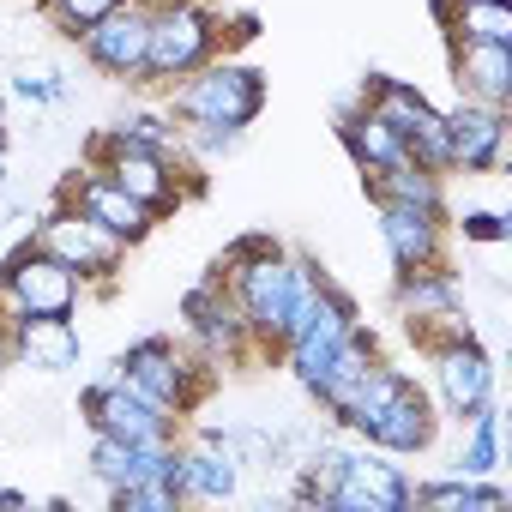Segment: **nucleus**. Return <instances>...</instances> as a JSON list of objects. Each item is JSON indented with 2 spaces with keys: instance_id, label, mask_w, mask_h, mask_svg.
<instances>
[{
  "instance_id": "f257e3e1",
  "label": "nucleus",
  "mask_w": 512,
  "mask_h": 512,
  "mask_svg": "<svg viewBox=\"0 0 512 512\" xmlns=\"http://www.w3.org/2000/svg\"><path fill=\"white\" fill-rule=\"evenodd\" d=\"M217 272L229 278V290L241 302V320H247L253 344H260V356L284 350L296 314L320 290V266L302 260V253H284L272 235H241L223 260H217Z\"/></svg>"
},
{
  "instance_id": "f03ea898",
  "label": "nucleus",
  "mask_w": 512,
  "mask_h": 512,
  "mask_svg": "<svg viewBox=\"0 0 512 512\" xmlns=\"http://www.w3.org/2000/svg\"><path fill=\"white\" fill-rule=\"evenodd\" d=\"M260 115H266V79L229 55H211L199 73L169 85V121L181 127H241L247 133Z\"/></svg>"
},
{
  "instance_id": "7ed1b4c3",
  "label": "nucleus",
  "mask_w": 512,
  "mask_h": 512,
  "mask_svg": "<svg viewBox=\"0 0 512 512\" xmlns=\"http://www.w3.org/2000/svg\"><path fill=\"white\" fill-rule=\"evenodd\" d=\"M91 169H103L121 193H133L145 211H157V217H169L181 199H187V175L193 169H181L175 163V151H163V145H139V139H127V133H97L91 139Z\"/></svg>"
},
{
  "instance_id": "20e7f679",
  "label": "nucleus",
  "mask_w": 512,
  "mask_h": 512,
  "mask_svg": "<svg viewBox=\"0 0 512 512\" xmlns=\"http://www.w3.org/2000/svg\"><path fill=\"white\" fill-rule=\"evenodd\" d=\"M223 43V25L199 0H151V49H145V85H175L199 73Z\"/></svg>"
},
{
  "instance_id": "39448f33",
  "label": "nucleus",
  "mask_w": 512,
  "mask_h": 512,
  "mask_svg": "<svg viewBox=\"0 0 512 512\" xmlns=\"http://www.w3.org/2000/svg\"><path fill=\"white\" fill-rule=\"evenodd\" d=\"M362 109H374L398 139H404V151H410V163H422L428 175H452V139H446V109H434L416 85H404V79H386V73H374L368 85H362Z\"/></svg>"
},
{
  "instance_id": "423d86ee",
  "label": "nucleus",
  "mask_w": 512,
  "mask_h": 512,
  "mask_svg": "<svg viewBox=\"0 0 512 512\" xmlns=\"http://www.w3.org/2000/svg\"><path fill=\"white\" fill-rule=\"evenodd\" d=\"M31 241L49 247L61 266H73L79 284H103V290H109V284L121 278V266H127V241L109 235L97 217H85L73 199H61L55 211H43V223H37Z\"/></svg>"
},
{
  "instance_id": "0eeeda50",
  "label": "nucleus",
  "mask_w": 512,
  "mask_h": 512,
  "mask_svg": "<svg viewBox=\"0 0 512 512\" xmlns=\"http://www.w3.org/2000/svg\"><path fill=\"white\" fill-rule=\"evenodd\" d=\"M362 326V314H356V302L338 290V284H326L320 278V290L308 296V308L296 314V326H290V338H284V362H290V374H296V386L302 392H314L320 386V374H326V362L338 356V344L350 338Z\"/></svg>"
},
{
  "instance_id": "6e6552de",
  "label": "nucleus",
  "mask_w": 512,
  "mask_h": 512,
  "mask_svg": "<svg viewBox=\"0 0 512 512\" xmlns=\"http://www.w3.org/2000/svg\"><path fill=\"white\" fill-rule=\"evenodd\" d=\"M79 296H85L79 272L61 266L37 241L7 253V266H0V320H13V314H79Z\"/></svg>"
},
{
  "instance_id": "1a4fd4ad",
  "label": "nucleus",
  "mask_w": 512,
  "mask_h": 512,
  "mask_svg": "<svg viewBox=\"0 0 512 512\" xmlns=\"http://www.w3.org/2000/svg\"><path fill=\"white\" fill-rule=\"evenodd\" d=\"M115 374L127 380V386H139L145 398H157L163 410H175V416H187L199 398H205V356H187L175 338H139V344H127L121 350V362H115Z\"/></svg>"
},
{
  "instance_id": "9d476101",
  "label": "nucleus",
  "mask_w": 512,
  "mask_h": 512,
  "mask_svg": "<svg viewBox=\"0 0 512 512\" xmlns=\"http://www.w3.org/2000/svg\"><path fill=\"white\" fill-rule=\"evenodd\" d=\"M181 320H187V338L199 344L205 362H241V356H260L247 320H241V302L229 290L223 272H205L187 296H181Z\"/></svg>"
},
{
  "instance_id": "9b49d317",
  "label": "nucleus",
  "mask_w": 512,
  "mask_h": 512,
  "mask_svg": "<svg viewBox=\"0 0 512 512\" xmlns=\"http://www.w3.org/2000/svg\"><path fill=\"white\" fill-rule=\"evenodd\" d=\"M79 416L91 422V434H109V440H175V410H163L157 398H145L139 386H127L121 374L85 386L79 398Z\"/></svg>"
},
{
  "instance_id": "f8f14e48",
  "label": "nucleus",
  "mask_w": 512,
  "mask_h": 512,
  "mask_svg": "<svg viewBox=\"0 0 512 512\" xmlns=\"http://www.w3.org/2000/svg\"><path fill=\"white\" fill-rule=\"evenodd\" d=\"M85 61L115 85H145V49H151V0H121L109 19H97L79 37Z\"/></svg>"
},
{
  "instance_id": "ddd939ff",
  "label": "nucleus",
  "mask_w": 512,
  "mask_h": 512,
  "mask_svg": "<svg viewBox=\"0 0 512 512\" xmlns=\"http://www.w3.org/2000/svg\"><path fill=\"white\" fill-rule=\"evenodd\" d=\"M332 512H404L410 506V476L398 464H386V452H374L368 440H350L344 476L326 494Z\"/></svg>"
},
{
  "instance_id": "4468645a",
  "label": "nucleus",
  "mask_w": 512,
  "mask_h": 512,
  "mask_svg": "<svg viewBox=\"0 0 512 512\" xmlns=\"http://www.w3.org/2000/svg\"><path fill=\"white\" fill-rule=\"evenodd\" d=\"M428 362H434V392H440V404H446L452 422L476 416V410L494 398V356H488L476 338L440 344V350H428Z\"/></svg>"
},
{
  "instance_id": "2eb2a0df",
  "label": "nucleus",
  "mask_w": 512,
  "mask_h": 512,
  "mask_svg": "<svg viewBox=\"0 0 512 512\" xmlns=\"http://www.w3.org/2000/svg\"><path fill=\"white\" fill-rule=\"evenodd\" d=\"M7 344H13V368H37V374H73L85 356L73 314H13Z\"/></svg>"
},
{
  "instance_id": "dca6fc26",
  "label": "nucleus",
  "mask_w": 512,
  "mask_h": 512,
  "mask_svg": "<svg viewBox=\"0 0 512 512\" xmlns=\"http://www.w3.org/2000/svg\"><path fill=\"white\" fill-rule=\"evenodd\" d=\"M446 139H452V175H494L506 163V109L458 97V109H446Z\"/></svg>"
},
{
  "instance_id": "f3484780",
  "label": "nucleus",
  "mask_w": 512,
  "mask_h": 512,
  "mask_svg": "<svg viewBox=\"0 0 512 512\" xmlns=\"http://www.w3.org/2000/svg\"><path fill=\"white\" fill-rule=\"evenodd\" d=\"M374 211H380V241H386L398 272L446 266V217L416 211V205H392V199H374Z\"/></svg>"
},
{
  "instance_id": "a211bd4d",
  "label": "nucleus",
  "mask_w": 512,
  "mask_h": 512,
  "mask_svg": "<svg viewBox=\"0 0 512 512\" xmlns=\"http://www.w3.org/2000/svg\"><path fill=\"white\" fill-rule=\"evenodd\" d=\"M61 199H73L85 217H97V223H103L109 235H121L127 247H139V241L157 229V211H145L133 193H121V187H115L103 169H79V175L61 187Z\"/></svg>"
},
{
  "instance_id": "6ab92c4d",
  "label": "nucleus",
  "mask_w": 512,
  "mask_h": 512,
  "mask_svg": "<svg viewBox=\"0 0 512 512\" xmlns=\"http://www.w3.org/2000/svg\"><path fill=\"white\" fill-rule=\"evenodd\" d=\"M434 434H440V416H434V404H428V392L410 380L356 440H368L374 452H386V458H416V452H428L434 446Z\"/></svg>"
},
{
  "instance_id": "aec40b11",
  "label": "nucleus",
  "mask_w": 512,
  "mask_h": 512,
  "mask_svg": "<svg viewBox=\"0 0 512 512\" xmlns=\"http://www.w3.org/2000/svg\"><path fill=\"white\" fill-rule=\"evenodd\" d=\"M181 500H229L241 488V458L223 434H199L187 446H175V470H169Z\"/></svg>"
},
{
  "instance_id": "412c9836",
  "label": "nucleus",
  "mask_w": 512,
  "mask_h": 512,
  "mask_svg": "<svg viewBox=\"0 0 512 512\" xmlns=\"http://www.w3.org/2000/svg\"><path fill=\"white\" fill-rule=\"evenodd\" d=\"M175 446L181 440H109L97 434L91 440V476L115 494L127 482H145V476H169L175 470Z\"/></svg>"
},
{
  "instance_id": "4be33fe9",
  "label": "nucleus",
  "mask_w": 512,
  "mask_h": 512,
  "mask_svg": "<svg viewBox=\"0 0 512 512\" xmlns=\"http://www.w3.org/2000/svg\"><path fill=\"white\" fill-rule=\"evenodd\" d=\"M452 85L470 103H512V43H452Z\"/></svg>"
},
{
  "instance_id": "5701e85b",
  "label": "nucleus",
  "mask_w": 512,
  "mask_h": 512,
  "mask_svg": "<svg viewBox=\"0 0 512 512\" xmlns=\"http://www.w3.org/2000/svg\"><path fill=\"white\" fill-rule=\"evenodd\" d=\"M338 139H344V151L356 157V169L362 175H374V169H398V163H410V151H404V139L374 115V109H344V121H338Z\"/></svg>"
},
{
  "instance_id": "b1692460",
  "label": "nucleus",
  "mask_w": 512,
  "mask_h": 512,
  "mask_svg": "<svg viewBox=\"0 0 512 512\" xmlns=\"http://www.w3.org/2000/svg\"><path fill=\"white\" fill-rule=\"evenodd\" d=\"M452 43H512V0H434Z\"/></svg>"
},
{
  "instance_id": "393cba45",
  "label": "nucleus",
  "mask_w": 512,
  "mask_h": 512,
  "mask_svg": "<svg viewBox=\"0 0 512 512\" xmlns=\"http://www.w3.org/2000/svg\"><path fill=\"white\" fill-rule=\"evenodd\" d=\"M392 302H398V320H404V326H422V320H440V314L464 308V296H458V278H452V266H428V272H398V290H392Z\"/></svg>"
},
{
  "instance_id": "a878e982",
  "label": "nucleus",
  "mask_w": 512,
  "mask_h": 512,
  "mask_svg": "<svg viewBox=\"0 0 512 512\" xmlns=\"http://www.w3.org/2000/svg\"><path fill=\"white\" fill-rule=\"evenodd\" d=\"M410 506H428V512H506V488L488 482V476H446V482H428V488H410Z\"/></svg>"
},
{
  "instance_id": "bb28decb",
  "label": "nucleus",
  "mask_w": 512,
  "mask_h": 512,
  "mask_svg": "<svg viewBox=\"0 0 512 512\" xmlns=\"http://www.w3.org/2000/svg\"><path fill=\"white\" fill-rule=\"evenodd\" d=\"M368 199H392V205H416V211H434L446 217V193H440V175H428L422 163H398V169H374L362 175Z\"/></svg>"
},
{
  "instance_id": "cd10ccee",
  "label": "nucleus",
  "mask_w": 512,
  "mask_h": 512,
  "mask_svg": "<svg viewBox=\"0 0 512 512\" xmlns=\"http://www.w3.org/2000/svg\"><path fill=\"white\" fill-rule=\"evenodd\" d=\"M470 434L458 446V476H494L500 470V404L488 398L476 416H464Z\"/></svg>"
},
{
  "instance_id": "c85d7f7f",
  "label": "nucleus",
  "mask_w": 512,
  "mask_h": 512,
  "mask_svg": "<svg viewBox=\"0 0 512 512\" xmlns=\"http://www.w3.org/2000/svg\"><path fill=\"white\" fill-rule=\"evenodd\" d=\"M115 7H121V0H37V13H43L61 37H73V43H79L97 19H109Z\"/></svg>"
},
{
  "instance_id": "c756f323",
  "label": "nucleus",
  "mask_w": 512,
  "mask_h": 512,
  "mask_svg": "<svg viewBox=\"0 0 512 512\" xmlns=\"http://www.w3.org/2000/svg\"><path fill=\"white\" fill-rule=\"evenodd\" d=\"M109 500H115L121 512H175V506H181V494H175V482H169V476L127 482V488H115Z\"/></svg>"
},
{
  "instance_id": "7c9ffc66",
  "label": "nucleus",
  "mask_w": 512,
  "mask_h": 512,
  "mask_svg": "<svg viewBox=\"0 0 512 512\" xmlns=\"http://www.w3.org/2000/svg\"><path fill=\"white\" fill-rule=\"evenodd\" d=\"M175 145H181L187 157H199V163H205V157L235 151V145H241V127H181V133H175Z\"/></svg>"
},
{
  "instance_id": "2f4dec72",
  "label": "nucleus",
  "mask_w": 512,
  "mask_h": 512,
  "mask_svg": "<svg viewBox=\"0 0 512 512\" xmlns=\"http://www.w3.org/2000/svg\"><path fill=\"white\" fill-rule=\"evenodd\" d=\"M512 229H506V217L500 211H470L464 217V241H488V247H500Z\"/></svg>"
},
{
  "instance_id": "473e14b6",
  "label": "nucleus",
  "mask_w": 512,
  "mask_h": 512,
  "mask_svg": "<svg viewBox=\"0 0 512 512\" xmlns=\"http://www.w3.org/2000/svg\"><path fill=\"white\" fill-rule=\"evenodd\" d=\"M13 368V344H7V320H0V374Z\"/></svg>"
},
{
  "instance_id": "72a5a7b5",
  "label": "nucleus",
  "mask_w": 512,
  "mask_h": 512,
  "mask_svg": "<svg viewBox=\"0 0 512 512\" xmlns=\"http://www.w3.org/2000/svg\"><path fill=\"white\" fill-rule=\"evenodd\" d=\"M0 187H7V139H0Z\"/></svg>"
},
{
  "instance_id": "f704fd0d",
  "label": "nucleus",
  "mask_w": 512,
  "mask_h": 512,
  "mask_svg": "<svg viewBox=\"0 0 512 512\" xmlns=\"http://www.w3.org/2000/svg\"><path fill=\"white\" fill-rule=\"evenodd\" d=\"M0 139H7V97H0Z\"/></svg>"
}]
</instances>
